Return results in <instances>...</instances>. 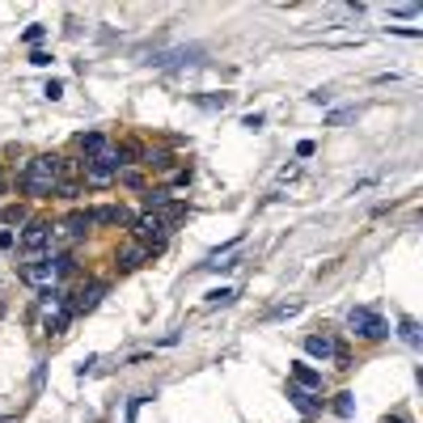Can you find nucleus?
<instances>
[{"instance_id": "nucleus-1", "label": "nucleus", "mask_w": 423, "mask_h": 423, "mask_svg": "<svg viewBox=\"0 0 423 423\" xmlns=\"http://www.w3.org/2000/svg\"><path fill=\"white\" fill-rule=\"evenodd\" d=\"M64 178H68V161H64V157H56V152H42V157H34V161H26L22 191L30 199H51Z\"/></svg>"}, {"instance_id": "nucleus-2", "label": "nucleus", "mask_w": 423, "mask_h": 423, "mask_svg": "<svg viewBox=\"0 0 423 423\" xmlns=\"http://www.w3.org/2000/svg\"><path fill=\"white\" fill-rule=\"evenodd\" d=\"M347 326H351V335L356 339H368V343H377V339H385L390 335V322H385V317L381 313H373V309H351L347 313Z\"/></svg>"}, {"instance_id": "nucleus-3", "label": "nucleus", "mask_w": 423, "mask_h": 423, "mask_svg": "<svg viewBox=\"0 0 423 423\" xmlns=\"http://www.w3.org/2000/svg\"><path fill=\"white\" fill-rule=\"evenodd\" d=\"M51 221H26V229H22V250H30V254H38V250H47L51 246Z\"/></svg>"}, {"instance_id": "nucleus-4", "label": "nucleus", "mask_w": 423, "mask_h": 423, "mask_svg": "<svg viewBox=\"0 0 423 423\" xmlns=\"http://www.w3.org/2000/svg\"><path fill=\"white\" fill-rule=\"evenodd\" d=\"M93 225H89V212H68V221L64 225H56V229H51V237H64V241H81L85 233H89Z\"/></svg>"}, {"instance_id": "nucleus-5", "label": "nucleus", "mask_w": 423, "mask_h": 423, "mask_svg": "<svg viewBox=\"0 0 423 423\" xmlns=\"http://www.w3.org/2000/svg\"><path fill=\"white\" fill-rule=\"evenodd\" d=\"M136 216L123 207V203H102V207H93L89 212V225H131Z\"/></svg>"}, {"instance_id": "nucleus-6", "label": "nucleus", "mask_w": 423, "mask_h": 423, "mask_svg": "<svg viewBox=\"0 0 423 423\" xmlns=\"http://www.w3.org/2000/svg\"><path fill=\"white\" fill-rule=\"evenodd\" d=\"M102 296H106V280L85 284V288L77 292V301H72V317H77V313H93V309L102 305Z\"/></svg>"}, {"instance_id": "nucleus-7", "label": "nucleus", "mask_w": 423, "mask_h": 423, "mask_svg": "<svg viewBox=\"0 0 423 423\" xmlns=\"http://www.w3.org/2000/svg\"><path fill=\"white\" fill-rule=\"evenodd\" d=\"M144 262H148V250L144 246H136V241H127V246H119L115 250V267L127 276V271H136V267H144Z\"/></svg>"}, {"instance_id": "nucleus-8", "label": "nucleus", "mask_w": 423, "mask_h": 423, "mask_svg": "<svg viewBox=\"0 0 423 423\" xmlns=\"http://www.w3.org/2000/svg\"><path fill=\"white\" fill-rule=\"evenodd\" d=\"M288 398H292V406H296L305 419L322 415V398H313V394H309V390H301V385H288Z\"/></svg>"}, {"instance_id": "nucleus-9", "label": "nucleus", "mask_w": 423, "mask_h": 423, "mask_svg": "<svg viewBox=\"0 0 423 423\" xmlns=\"http://www.w3.org/2000/svg\"><path fill=\"white\" fill-rule=\"evenodd\" d=\"M199 56H203L199 47H178V51H166V56H157L152 64H157V68H170V64H199Z\"/></svg>"}, {"instance_id": "nucleus-10", "label": "nucleus", "mask_w": 423, "mask_h": 423, "mask_svg": "<svg viewBox=\"0 0 423 423\" xmlns=\"http://www.w3.org/2000/svg\"><path fill=\"white\" fill-rule=\"evenodd\" d=\"M335 347H339V343H335L326 330H322V335H309V339H305V351H309L313 360H335Z\"/></svg>"}, {"instance_id": "nucleus-11", "label": "nucleus", "mask_w": 423, "mask_h": 423, "mask_svg": "<svg viewBox=\"0 0 423 423\" xmlns=\"http://www.w3.org/2000/svg\"><path fill=\"white\" fill-rule=\"evenodd\" d=\"M292 385H301V390H322V373L317 368H309V364H292Z\"/></svg>"}, {"instance_id": "nucleus-12", "label": "nucleus", "mask_w": 423, "mask_h": 423, "mask_svg": "<svg viewBox=\"0 0 423 423\" xmlns=\"http://www.w3.org/2000/svg\"><path fill=\"white\" fill-rule=\"evenodd\" d=\"M144 166L157 170V174H166V170H174V157L166 148H144Z\"/></svg>"}, {"instance_id": "nucleus-13", "label": "nucleus", "mask_w": 423, "mask_h": 423, "mask_svg": "<svg viewBox=\"0 0 423 423\" xmlns=\"http://www.w3.org/2000/svg\"><path fill=\"white\" fill-rule=\"evenodd\" d=\"M77 144H81V152H85V161H89V157H97V152H102L106 144H111V140H106L102 131H85V136H81Z\"/></svg>"}, {"instance_id": "nucleus-14", "label": "nucleus", "mask_w": 423, "mask_h": 423, "mask_svg": "<svg viewBox=\"0 0 423 423\" xmlns=\"http://www.w3.org/2000/svg\"><path fill=\"white\" fill-rule=\"evenodd\" d=\"M195 102L203 106V111H225V106L233 102V93H199Z\"/></svg>"}, {"instance_id": "nucleus-15", "label": "nucleus", "mask_w": 423, "mask_h": 423, "mask_svg": "<svg viewBox=\"0 0 423 423\" xmlns=\"http://www.w3.org/2000/svg\"><path fill=\"white\" fill-rule=\"evenodd\" d=\"M330 406H335V415H339V419H351V415H356V394H347V390H343V394H335V402H330Z\"/></svg>"}, {"instance_id": "nucleus-16", "label": "nucleus", "mask_w": 423, "mask_h": 423, "mask_svg": "<svg viewBox=\"0 0 423 423\" xmlns=\"http://www.w3.org/2000/svg\"><path fill=\"white\" fill-rule=\"evenodd\" d=\"M68 322H72V309H56V313L47 317V330H51V335H64Z\"/></svg>"}, {"instance_id": "nucleus-17", "label": "nucleus", "mask_w": 423, "mask_h": 423, "mask_svg": "<svg viewBox=\"0 0 423 423\" xmlns=\"http://www.w3.org/2000/svg\"><path fill=\"white\" fill-rule=\"evenodd\" d=\"M30 216H26V207L22 203H13V207H0V225H26Z\"/></svg>"}, {"instance_id": "nucleus-18", "label": "nucleus", "mask_w": 423, "mask_h": 423, "mask_svg": "<svg viewBox=\"0 0 423 423\" xmlns=\"http://www.w3.org/2000/svg\"><path fill=\"white\" fill-rule=\"evenodd\" d=\"M398 335H402L410 347H419V330H415V322H410V317H402V322H398Z\"/></svg>"}, {"instance_id": "nucleus-19", "label": "nucleus", "mask_w": 423, "mask_h": 423, "mask_svg": "<svg viewBox=\"0 0 423 423\" xmlns=\"http://www.w3.org/2000/svg\"><path fill=\"white\" fill-rule=\"evenodd\" d=\"M115 178H119L123 186H144V174H140V170H119Z\"/></svg>"}, {"instance_id": "nucleus-20", "label": "nucleus", "mask_w": 423, "mask_h": 423, "mask_svg": "<svg viewBox=\"0 0 423 423\" xmlns=\"http://www.w3.org/2000/svg\"><path fill=\"white\" fill-rule=\"evenodd\" d=\"M56 195H60V199H77V195H81V182H72V178H64V182L56 186Z\"/></svg>"}, {"instance_id": "nucleus-21", "label": "nucleus", "mask_w": 423, "mask_h": 423, "mask_svg": "<svg viewBox=\"0 0 423 423\" xmlns=\"http://www.w3.org/2000/svg\"><path fill=\"white\" fill-rule=\"evenodd\" d=\"M233 301V288H216V292H207V305H225Z\"/></svg>"}, {"instance_id": "nucleus-22", "label": "nucleus", "mask_w": 423, "mask_h": 423, "mask_svg": "<svg viewBox=\"0 0 423 423\" xmlns=\"http://www.w3.org/2000/svg\"><path fill=\"white\" fill-rule=\"evenodd\" d=\"M51 102H56V97H64V81H47V89H42Z\"/></svg>"}, {"instance_id": "nucleus-23", "label": "nucleus", "mask_w": 423, "mask_h": 423, "mask_svg": "<svg viewBox=\"0 0 423 423\" xmlns=\"http://www.w3.org/2000/svg\"><path fill=\"white\" fill-rule=\"evenodd\" d=\"M42 34H47V26H30V30H26V42H38Z\"/></svg>"}, {"instance_id": "nucleus-24", "label": "nucleus", "mask_w": 423, "mask_h": 423, "mask_svg": "<svg viewBox=\"0 0 423 423\" xmlns=\"http://www.w3.org/2000/svg\"><path fill=\"white\" fill-rule=\"evenodd\" d=\"M241 127H250V131H258V127H262V115H246V119H241Z\"/></svg>"}, {"instance_id": "nucleus-25", "label": "nucleus", "mask_w": 423, "mask_h": 423, "mask_svg": "<svg viewBox=\"0 0 423 423\" xmlns=\"http://www.w3.org/2000/svg\"><path fill=\"white\" fill-rule=\"evenodd\" d=\"M296 157H313V140H301L296 144Z\"/></svg>"}, {"instance_id": "nucleus-26", "label": "nucleus", "mask_w": 423, "mask_h": 423, "mask_svg": "<svg viewBox=\"0 0 423 423\" xmlns=\"http://www.w3.org/2000/svg\"><path fill=\"white\" fill-rule=\"evenodd\" d=\"M385 423H406V419H398V415H390V419H385Z\"/></svg>"}, {"instance_id": "nucleus-27", "label": "nucleus", "mask_w": 423, "mask_h": 423, "mask_svg": "<svg viewBox=\"0 0 423 423\" xmlns=\"http://www.w3.org/2000/svg\"><path fill=\"white\" fill-rule=\"evenodd\" d=\"M0 191H5V174H0Z\"/></svg>"}]
</instances>
